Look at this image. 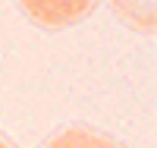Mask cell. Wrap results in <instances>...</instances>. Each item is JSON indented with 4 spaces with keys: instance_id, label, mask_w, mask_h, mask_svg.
I'll list each match as a JSON object with an SVG mask.
<instances>
[{
    "instance_id": "obj_1",
    "label": "cell",
    "mask_w": 157,
    "mask_h": 148,
    "mask_svg": "<svg viewBox=\"0 0 157 148\" xmlns=\"http://www.w3.org/2000/svg\"><path fill=\"white\" fill-rule=\"evenodd\" d=\"M19 3L35 25L47 32H60L88 19L101 6V0H19Z\"/></svg>"
},
{
    "instance_id": "obj_2",
    "label": "cell",
    "mask_w": 157,
    "mask_h": 148,
    "mask_svg": "<svg viewBox=\"0 0 157 148\" xmlns=\"http://www.w3.org/2000/svg\"><path fill=\"white\" fill-rule=\"evenodd\" d=\"M110 6H113V13L132 32H141V35L154 32V25H157V6H154V0H110Z\"/></svg>"
},
{
    "instance_id": "obj_3",
    "label": "cell",
    "mask_w": 157,
    "mask_h": 148,
    "mask_svg": "<svg viewBox=\"0 0 157 148\" xmlns=\"http://www.w3.org/2000/svg\"><path fill=\"white\" fill-rule=\"evenodd\" d=\"M44 148H123L116 139L104 136L98 129H88V126H69L63 129L60 136H54Z\"/></svg>"
},
{
    "instance_id": "obj_4",
    "label": "cell",
    "mask_w": 157,
    "mask_h": 148,
    "mask_svg": "<svg viewBox=\"0 0 157 148\" xmlns=\"http://www.w3.org/2000/svg\"><path fill=\"white\" fill-rule=\"evenodd\" d=\"M0 148H16V145H13L10 139H3V136H0Z\"/></svg>"
}]
</instances>
